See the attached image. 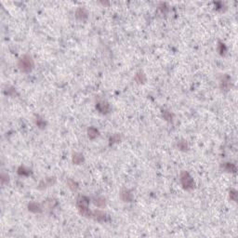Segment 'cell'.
I'll return each instance as SVG.
<instances>
[{"instance_id": "1", "label": "cell", "mask_w": 238, "mask_h": 238, "mask_svg": "<svg viewBox=\"0 0 238 238\" xmlns=\"http://www.w3.org/2000/svg\"><path fill=\"white\" fill-rule=\"evenodd\" d=\"M88 204H89V198H87L85 195H81L77 198L76 201V207L78 208L79 213L87 218H91L92 217V212H91L88 208Z\"/></svg>"}, {"instance_id": "2", "label": "cell", "mask_w": 238, "mask_h": 238, "mask_svg": "<svg viewBox=\"0 0 238 238\" xmlns=\"http://www.w3.org/2000/svg\"><path fill=\"white\" fill-rule=\"evenodd\" d=\"M34 66V60L29 55H23L18 61V67L23 73H30Z\"/></svg>"}, {"instance_id": "3", "label": "cell", "mask_w": 238, "mask_h": 238, "mask_svg": "<svg viewBox=\"0 0 238 238\" xmlns=\"http://www.w3.org/2000/svg\"><path fill=\"white\" fill-rule=\"evenodd\" d=\"M179 180L180 183L185 190H193L194 188V179L187 171H181L179 174Z\"/></svg>"}, {"instance_id": "4", "label": "cell", "mask_w": 238, "mask_h": 238, "mask_svg": "<svg viewBox=\"0 0 238 238\" xmlns=\"http://www.w3.org/2000/svg\"><path fill=\"white\" fill-rule=\"evenodd\" d=\"M55 183H56V178H55V177L46 178L45 179H43V180L40 181V183H39V185H38V189L42 190V189L50 187V186L54 185Z\"/></svg>"}, {"instance_id": "5", "label": "cell", "mask_w": 238, "mask_h": 238, "mask_svg": "<svg viewBox=\"0 0 238 238\" xmlns=\"http://www.w3.org/2000/svg\"><path fill=\"white\" fill-rule=\"evenodd\" d=\"M96 109L98 110L101 114L106 115V114L110 113V111H111V106H110V104L107 101H100V102L97 103Z\"/></svg>"}, {"instance_id": "6", "label": "cell", "mask_w": 238, "mask_h": 238, "mask_svg": "<svg viewBox=\"0 0 238 238\" xmlns=\"http://www.w3.org/2000/svg\"><path fill=\"white\" fill-rule=\"evenodd\" d=\"M232 87V80L229 76H224L221 80V88L224 91H228Z\"/></svg>"}, {"instance_id": "7", "label": "cell", "mask_w": 238, "mask_h": 238, "mask_svg": "<svg viewBox=\"0 0 238 238\" xmlns=\"http://www.w3.org/2000/svg\"><path fill=\"white\" fill-rule=\"evenodd\" d=\"M120 197L121 199L124 201V202H131L133 200V194L131 193V191L125 189L123 191H121L120 193Z\"/></svg>"}, {"instance_id": "8", "label": "cell", "mask_w": 238, "mask_h": 238, "mask_svg": "<svg viewBox=\"0 0 238 238\" xmlns=\"http://www.w3.org/2000/svg\"><path fill=\"white\" fill-rule=\"evenodd\" d=\"M28 210L33 213H41L43 210V207L36 202H31L28 204Z\"/></svg>"}, {"instance_id": "9", "label": "cell", "mask_w": 238, "mask_h": 238, "mask_svg": "<svg viewBox=\"0 0 238 238\" xmlns=\"http://www.w3.org/2000/svg\"><path fill=\"white\" fill-rule=\"evenodd\" d=\"M94 219H96V221L100 222H105L106 218H107V216L106 214L103 212V211H101V210H96L94 212H92V217Z\"/></svg>"}, {"instance_id": "10", "label": "cell", "mask_w": 238, "mask_h": 238, "mask_svg": "<svg viewBox=\"0 0 238 238\" xmlns=\"http://www.w3.org/2000/svg\"><path fill=\"white\" fill-rule=\"evenodd\" d=\"M58 205V201L54 198H48L43 203V208L47 209H52Z\"/></svg>"}, {"instance_id": "11", "label": "cell", "mask_w": 238, "mask_h": 238, "mask_svg": "<svg viewBox=\"0 0 238 238\" xmlns=\"http://www.w3.org/2000/svg\"><path fill=\"white\" fill-rule=\"evenodd\" d=\"M87 11L84 8H78L76 11V17L80 21H84L87 18Z\"/></svg>"}, {"instance_id": "12", "label": "cell", "mask_w": 238, "mask_h": 238, "mask_svg": "<svg viewBox=\"0 0 238 238\" xmlns=\"http://www.w3.org/2000/svg\"><path fill=\"white\" fill-rule=\"evenodd\" d=\"M222 168L225 171H227V172H232V173H235L236 170H237L235 165L233 164V163H229V162L223 163V165L222 166Z\"/></svg>"}, {"instance_id": "13", "label": "cell", "mask_w": 238, "mask_h": 238, "mask_svg": "<svg viewBox=\"0 0 238 238\" xmlns=\"http://www.w3.org/2000/svg\"><path fill=\"white\" fill-rule=\"evenodd\" d=\"M99 136V130L94 126H90L89 129H87V137L90 140H94Z\"/></svg>"}, {"instance_id": "14", "label": "cell", "mask_w": 238, "mask_h": 238, "mask_svg": "<svg viewBox=\"0 0 238 238\" xmlns=\"http://www.w3.org/2000/svg\"><path fill=\"white\" fill-rule=\"evenodd\" d=\"M85 158L84 155L80 153H76L73 155V163L76 164V165H80L84 162Z\"/></svg>"}, {"instance_id": "15", "label": "cell", "mask_w": 238, "mask_h": 238, "mask_svg": "<svg viewBox=\"0 0 238 238\" xmlns=\"http://www.w3.org/2000/svg\"><path fill=\"white\" fill-rule=\"evenodd\" d=\"M93 203L98 208H103L106 205V200H105V198L103 196H97V197L94 198Z\"/></svg>"}, {"instance_id": "16", "label": "cell", "mask_w": 238, "mask_h": 238, "mask_svg": "<svg viewBox=\"0 0 238 238\" xmlns=\"http://www.w3.org/2000/svg\"><path fill=\"white\" fill-rule=\"evenodd\" d=\"M17 173L19 174V175H21V176H29V175H31L32 171H31V169H27L26 167L21 166L20 168H18Z\"/></svg>"}, {"instance_id": "17", "label": "cell", "mask_w": 238, "mask_h": 238, "mask_svg": "<svg viewBox=\"0 0 238 238\" xmlns=\"http://www.w3.org/2000/svg\"><path fill=\"white\" fill-rule=\"evenodd\" d=\"M67 185H68L69 189H70L71 191H73V192H76L77 189H78L77 182L75 181L74 179H70L67 180Z\"/></svg>"}, {"instance_id": "18", "label": "cell", "mask_w": 238, "mask_h": 238, "mask_svg": "<svg viewBox=\"0 0 238 238\" xmlns=\"http://www.w3.org/2000/svg\"><path fill=\"white\" fill-rule=\"evenodd\" d=\"M178 148L181 151H186L188 150V143L186 142V140H181L178 141Z\"/></svg>"}, {"instance_id": "19", "label": "cell", "mask_w": 238, "mask_h": 238, "mask_svg": "<svg viewBox=\"0 0 238 238\" xmlns=\"http://www.w3.org/2000/svg\"><path fill=\"white\" fill-rule=\"evenodd\" d=\"M162 115H163V117L166 119L167 121H169V122L172 121V119H173V115H172L169 111H167V110H163V111H162Z\"/></svg>"}, {"instance_id": "20", "label": "cell", "mask_w": 238, "mask_h": 238, "mask_svg": "<svg viewBox=\"0 0 238 238\" xmlns=\"http://www.w3.org/2000/svg\"><path fill=\"white\" fill-rule=\"evenodd\" d=\"M35 125L38 127H40V129H44L46 126V121L43 118H41L40 116H37L35 118Z\"/></svg>"}, {"instance_id": "21", "label": "cell", "mask_w": 238, "mask_h": 238, "mask_svg": "<svg viewBox=\"0 0 238 238\" xmlns=\"http://www.w3.org/2000/svg\"><path fill=\"white\" fill-rule=\"evenodd\" d=\"M218 52H219V54H221V55H224L227 52V48H226L225 44L222 43V42H218Z\"/></svg>"}, {"instance_id": "22", "label": "cell", "mask_w": 238, "mask_h": 238, "mask_svg": "<svg viewBox=\"0 0 238 238\" xmlns=\"http://www.w3.org/2000/svg\"><path fill=\"white\" fill-rule=\"evenodd\" d=\"M146 80V78H145V76L142 74V73H138V74L135 76V81L137 82V83H139V84H140V83H144V81Z\"/></svg>"}, {"instance_id": "23", "label": "cell", "mask_w": 238, "mask_h": 238, "mask_svg": "<svg viewBox=\"0 0 238 238\" xmlns=\"http://www.w3.org/2000/svg\"><path fill=\"white\" fill-rule=\"evenodd\" d=\"M121 141V136L119 134H115L110 138V144H115Z\"/></svg>"}, {"instance_id": "24", "label": "cell", "mask_w": 238, "mask_h": 238, "mask_svg": "<svg viewBox=\"0 0 238 238\" xmlns=\"http://www.w3.org/2000/svg\"><path fill=\"white\" fill-rule=\"evenodd\" d=\"M230 198H231L233 201H234V202H236V201H237V191H236V190L232 189V190L230 191Z\"/></svg>"}, {"instance_id": "25", "label": "cell", "mask_w": 238, "mask_h": 238, "mask_svg": "<svg viewBox=\"0 0 238 238\" xmlns=\"http://www.w3.org/2000/svg\"><path fill=\"white\" fill-rule=\"evenodd\" d=\"M5 92H6V94H8L9 96H14L16 94V90H15L14 87H8L5 90Z\"/></svg>"}, {"instance_id": "26", "label": "cell", "mask_w": 238, "mask_h": 238, "mask_svg": "<svg viewBox=\"0 0 238 238\" xmlns=\"http://www.w3.org/2000/svg\"><path fill=\"white\" fill-rule=\"evenodd\" d=\"M9 175L8 174H5V173H2V175H1V182H2V184H5L6 182H8L9 181Z\"/></svg>"}, {"instance_id": "27", "label": "cell", "mask_w": 238, "mask_h": 238, "mask_svg": "<svg viewBox=\"0 0 238 238\" xmlns=\"http://www.w3.org/2000/svg\"><path fill=\"white\" fill-rule=\"evenodd\" d=\"M159 8H160V9H161L163 12H164V11H167V10H168V7H167V5H166V4H161Z\"/></svg>"}]
</instances>
